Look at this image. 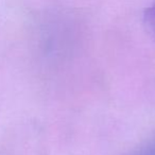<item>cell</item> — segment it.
Returning <instances> with one entry per match:
<instances>
[{
    "instance_id": "cell-1",
    "label": "cell",
    "mask_w": 155,
    "mask_h": 155,
    "mask_svg": "<svg viewBox=\"0 0 155 155\" xmlns=\"http://www.w3.org/2000/svg\"><path fill=\"white\" fill-rule=\"evenodd\" d=\"M144 20L151 31L155 34V1L144 12Z\"/></svg>"
}]
</instances>
